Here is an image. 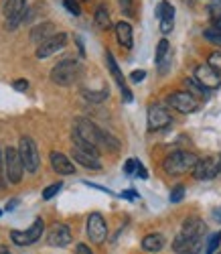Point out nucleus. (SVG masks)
Segmentation results:
<instances>
[{"instance_id": "obj_1", "label": "nucleus", "mask_w": 221, "mask_h": 254, "mask_svg": "<svg viewBox=\"0 0 221 254\" xmlns=\"http://www.w3.org/2000/svg\"><path fill=\"white\" fill-rule=\"evenodd\" d=\"M197 155L191 151H174L168 157H165L163 161V169L168 175H183V173H191L193 167L197 163Z\"/></svg>"}, {"instance_id": "obj_2", "label": "nucleus", "mask_w": 221, "mask_h": 254, "mask_svg": "<svg viewBox=\"0 0 221 254\" xmlns=\"http://www.w3.org/2000/svg\"><path fill=\"white\" fill-rule=\"evenodd\" d=\"M81 73V63L73 57L61 59L57 65L51 69V81L57 86H71Z\"/></svg>"}, {"instance_id": "obj_3", "label": "nucleus", "mask_w": 221, "mask_h": 254, "mask_svg": "<svg viewBox=\"0 0 221 254\" xmlns=\"http://www.w3.org/2000/svg\"><path fill=\"white\" fill-rule=\"evenodd\" d=\"M18 157L23 161V167L27 173H37L41 167V157H39V149L37 142L31 136H23L18 140Z\"/></svg>"}, {"instance_id": "obj_4", "label": "nucleus", "mask_w": 221, "mask_h": 254, "mask_svg": "<svg viewBox=\"0 0 221 254\" xmlns=\"http://www.w3.org/2000/svg\"><path fill=\"white\" fill-rule=\"evenodd\" d=\"M27 0H2V14L6 18V31H14L27 18Z\"/></svg>"}, {"instance_id": "obj_5", "label": "nucleus", "mask_w": 221, "mask_h": 254, "mask_svg": "<svg viewBox=\"0 0 221 254\" xmlns=\"http://www.w3.org/2000/svg\"><path fill=\"white\" fill-rule=\"evenodd\" d=\"M73 134H77L81 140L90 142L92 146H96V149H100V146H104V130L98 128V126L87 120V118H77L75 124H73Z\"/></svg>"}, {"instance_id": "obj_6", "label": "nucleus", "mask_w": 221, "mask_h": 254, "mask_svg": "<svg viewBox=\"0 0 221 254\" xmlns=\"http://www.w3.org/2000/svg\"><path fill=\"white\" fill-rule=\"evenodd\" d=\"M4 175H6V181H10L12 185H18L23 181L25 167L14 146H6L4 149Z\"/></svg>"}, {"instance_id": "obj_7", "label": "nucleus", "mask_w": 221, "mask_h": 254, "mask_svg": "<svg viewBox=\"0 0 221 254\" xmlns=\"http://www.w3.org/2000/svg\"><path fill=\"white\" fill-rule=\"evenodd\" d=\"M43 230H45V222H43V218H37L29 230H12L10 238L16 246H31L43 236Z\"/></svg>"}, {"instance_id": "obj_8", "label": "nucleus", "mask_w": 221, "mask_h": 254, "mask_svg": "<svg viewBox=\"0 0 221 254\" xmlns=\"http://www.w3.org/2000/svg\"><path fill=\"white\" fill-rule=\"evenodd\" d=\"M166 102H168L170 108L179 110L183 114H193L199 110V100L191 92H172Z\"/></svg>"}, {"instance_id": "obj_9", "label": "nucleus", "mask_w": 221, "mask_h": 254, "mask_svg": "<svg viewBox=\"0 0 221 254\" xmlns=\"http://www.w3.org/2000/svg\"><path fill=\"white\" fill-rule=\"evenodd\" d=\"M217 169H219V157H203L197 159L191 173L197 181H211L217 177Z\"/></svg>"}, {"instance_id": "obj_10", "label": "nucleus", "mask_w": 221, "mask_h": 254, "mask_svg": "<svg viewBox=\"0 0 221 254\" xmlns=\"http://www.w3.org/2000/svg\"><path fill=\"white\" fill-rule=\"evenodd\" d=\"M67 41H69L67 33H55L53 37H49V39L45 41V43H41V45L37 47V59H47V57L59 53L61 49H65Z\"/></svg>"}, {"instance_id": "obj_11", "label": "nucleus", "mask_w": 221, "mask_h": 254, "mask_svg": "<svg viewBox=\"0 0 221 254\" xmlns=\"http://www.w3.org/2000/svg\"><path fill=\"white\" fill-rule=\"evenodd\" d=\"M87 236L94 244H102L108 238V224L104 220L102 214L94 211V214L87 216Z\"/></svg>"}, {"instance_id": "obj_12", "label": "nucleus", "mask_w": 221, "mask_h": 254, "mask_svg": "<svg viewBox=\"0 0 221 254\" xmlns=\"http://www.w3.org/2000/svg\"><path fill=\"white\" fill-rule=\"evenodd\" d=\"M203 248V236H185L176 234L172 240V250L176 254H199Z\"/></svg>"}, {"instance_id": "obj_13", "label": "nucleus", "mask_w": 221, "mask_h": 254, "mask_svg": "<svg viewBox=\"0 0 221 254\" xmlns=\"http://www.w3.org/2000/svg\"><path fill=\"white\" fill-rule=\"evenodd\" d=\"M195 79L201 90H217L221 86V75L209 65H199L195 69Z\"/></svg>"}, {"instance_id": "obj_14", "label": "nucleus", "mask_w": 221, "mask_h": 254, "mask_svg": "<svg viewBox=\"0 0 221 254\" xmlns=\"http://www.w3.org/2000/svg\"><path fill=\"white\" fill-rule=\"evenodd\" d=\"M71 238H73L71 228L67 224H61V222L53 224L47 232V242H49V246H55V248H63V246L71 244Z\"/></svg>"}, {"instance_id": "obj_15", "label": "nucleus", "mask_w": 221, "mask_h": 254, "mask_svg": "<svg viewBox=\"0 0 221 254\" xmlns=\"http://www.w3.org/2000/svg\"><path fill=\"white\" fill-rule=\"evenodd\" d=\"M168 124H172L168 110L161 104H152L148 108V128L150 130H163Z\"/></svg>"}, {"instance_id": "obj_16", "label": "nucleus", "mask_w": 221, "mask_h": 254, "mask_svg": "<svg viewBox=\"0 0 221 254\" xmlns=\"http://www.w3.org/2000/svg\"><path fill=\"white\" fill-rule=\"evenodd\" d=\"M106 61H108L110 73H112V77L116 79L118 88H120V92H122V98H124V102H132V92H130V88L126 86V79H124V75H122V71H120V67H118V63H116L114 55L110 53V51H106Z\"/></svg>"}, {"instance_id": "obj_17", "label": "nucleus", "mask_w": 221, "mask_h": 254, "mask_svg": "<svg viewBox=\"0 0 221 254\" xmlns=\"http://www.w3.org/2000/svg\"><path fill=\"white\" fill-rule=\"evenodd\" d=\"M157 16L161 20V33L168 35L172 31V25H174V6L168 2V0H163L157 8Z\"/></svg>"}, {"instance_id": "obj_18", "label": "nucleus", "mask_w": 221, "mask_h": 254, "mask_svg": "<svg viewBox=\"0 0 221 254\" xmlns=\"http://www.w3.org/2000/svg\"><path fill=\"white\" fill-rule=\"evenodd\" d=\"M49 159H51V167H53L55 173H59V175H73L75 173V165L67 155L53 151L49 155Z\"/></svg>"}, {"instance_id": "obj_19", "label": "nucleus", "mask_w": 221, "mask_h": 254, "mask_svg": "<svg viewBox=\"0 0 221 254\" xmlns=\"http://www.w3.org/2000/svg\"><path fill=\"white\" fill-rule=\"evenodd\" d=\"M53 35H55V25L53 23H41V25H35L31 29L29 39H31V43L41 45V43H45V41L49 37H53Z\"/></svg>"}, {"instance_id": "obj_20", "label": "nucleus", "mask_w": 221, "mask_h": 254, "mask_svg": "<svg viewBox=\"0 0 221 254\" xmlns=\"http://www.w3.org/2000/svg\"><path fill=\"white\" fill-rule=\"evenodd\" d=\"M114 29H116L118 43H120L124 49H132V45H134V33H132V25L126 23V20H120V23H118Z\"/></svg>"}, {"instance_id": "obj_21", "label": "nucleus", "mask_w": 221, "mask_h": 254, "mask_svg": "<svg viewBox=\"0 0 221 254\" xmlns=\"http://www.w3.org/2000/svg\"><path fill=\"white\" fill-rule=\"evenodd\" d=\"M71 157H73V161L75 163H79L81 167H85V169H102V163H100V159L98 157H94V155H87V153H83V151H79V149H71Z\"/></svg>"}, {"instance_id": "obj_22", "label": "nucleus", "mask_w": 221, "mask_h": 254, "mask_svg": "<svg viewBox=\"0 0 221 254\" xmlns=\"http://www.w3.org/2000/svg\"><path fill=\"white\" fill-rule=\"evenodd\" d=\"M165 244H166V240H165L163 234H159V232H154V234H146L142 238V248L146 252H161L165 248Z\"/></svg>"}, {"instance_id": "obj_23", "label": "nucleus", "mask_w": 221, "mask_h": 254, "mask_svg": "<svg viewBox=\"0 0 221 254\" xmlns=\"http://www.w3.org/2000/svg\"><path fill=\"white\" fill-rule=\"evenodd\" d=\"M185 236H203L205 234V224L199 218H187L183 224V232Z\"/></svg>"}, {"instance_id": "obj_24", "label": "nucleus", "mask_w": 221, "mask_h": 254, "mask_svg": "<svg viewBox=\"0 0 221 254\" xmlns=\"http://www.w3.org/2000/svg\"><path fill=\"white\" fill-rule=\"evenodd\" d=\"M94 20H96V25H98L102 31H106V29L112 27V20H110V12H108V8H106L104 4H102V6H98Z\"/></svg>"}, {"instance_id": "obj_25", "label": "nucleus", "mask_w": 221, "mask_h": 254, "mask_svg": "<svg viewBox=\"0 0 221 254\" xmlns=\"http://www.w3.org/2000/svg\"><path fill=\"white\" fill-rule=\"evenodd\" d=\"M166 59H170V47H168V41L166 39H161L159 41V47H157V55H154V61H157L159 65H163Z\"/></svg>"}, {"instance_id": "obj_26", "label": "nucleus", "mask_w": 221, "mask_h": 254, "mask_svg": "<svg viewBox=\"0 0 221 254\" xmlns=\"http://www.w3.org/2000/svg\"><path fill=\"white\" fill-rule=\"evenodd\" d=\"M81 94H83L85 100H90V102H94V104H100V102H104V100L110 96L108 88H104V90H83Z\"/></svg>"}, {"instance_id": "obj_27", "label": "nucleus", "mask_w": 221, "mask_h": 254, "mask_svg": "<svg viewBox=\"0 0 221 254\" xmlns=\"http://www.w3.org/2000/svg\"><path fill=\"white\" fill-rule=\"evenodd\" d=\"M207 10H209V18L213 20V23H217V20L221 18V0H211Z\"/></svg>"}, {"instance_id": "obj_28", "label": "nucleus", "mask_w": 221, "mask_h": 254, "mask_svg": "<svg viewBox=\"0 0 221 254\" xmlns=\"http://www.w3.org/2000/svg\"><path fill=\"white\" fill-rule=\"evenodd\" d=\"M183 197H185V185H174L168 195L170 203H179V201H183Z\"/></svg>"}, {"instance_id": "obj_29", "label": "nucleus", "mask_w": 221, "mask_h": 254, "mask_svg": "<svg viewBox=\"0 0 221 254\" xmlns=\"http://www.w3.org/2000/svg\"><path fill=\"white\" fill-rule=\"evenodd\" d=\"M120 8L126 16H136V0H120Z\"/></svg>"}, {"instance_id": "obj_30", "label": "nucleus", "mask_w": 221, "mask_h": 254, "mask_svg": "<svg viewBox=\"0 0 221 254\" xmlns=\"http://www.w3.org/2000/svg\"><path fill=\"white\" fill-rule=\"evenodd\" d=\"M219 244H221V232H217V234H213V236L209 238V242H207V246H205V252H207V254H215V252L219 250Z\"/></svg>"}, {"instance_id": "obj_31", "label": "nucleus", "mask_w": 221, "mask_h": 254, "mask_svg": "<svg viewBox=\"0 0 221 254\" xmlns=\"http://www.w3.org/2000/svg\"><path fill=\"white\" fill-rule=\"evenodd\" d=\"M203 37L209 41V43H215V45H219V47H221V33H219L217 29H213V27H211V29H207V31L203 33Z\"/></svg>"}, {"instance_id": "obj_32", "label": "nucleus", "mask_w": 221, "mask_h": 254, "mask_svg": "<svg viewBox=\"0 0 221 254\" xmlns=\"http://www.w3.org/2000/svg\"><path fill=\"white\" fill-rule=\"evenodd\" d=\"M209 67H213L217 73H221V51H213L209 55V63H207Z\"/></svg>"}, {"instance_id": "obj_33", "label": "nucleus", "mask_w": 221, "mask_h": 254, "mask_svg": "<svg viewBox=\"0 0 221 254\" xmlns=\"http://www.w3.org/2000/svg\"><path fill=\"white\" fill-rule=\"evenodd\" d=\"M63 6L67 8L73 16H79V14H81V6H79L77 0H63Z\"/></svg>"}, {"instance_id": "obj_34", "label": "nucleus", "mask_w": 221, "mask_h": 254, "mask_svg": "<svg viewBox=\"0 0 221 254\" xmlns=\"http://www.w3.org/2000/svg\"><path fill=\"white\" fill-rule=\"evenodd\" d=\"M63 187V183L59 181V183H53V185H49L45 191H43V199H51V197H55L57 193H59V189Z\"/></svg>"}, {"instance_id": "obj_35", "label": "nucleus", "mask_w": 221, "mask_h": 254, "mask_svg": "<svg viewBox=\"0 0 221 254\" xmlns=\"http://www.w3.org/2000/svg\"><path fill=\"white\" fill-rule=\"evenodd\" d=\"M136 165H138V161H136V159H128V161L124 163V173H126V175L136 173Z\"/></svg>"}, {"instance_id": "obj_36", "label": "nucleus", "mask_w": 221, "mask_h": 254, "mask_svg": "<svg viewBox=\"0 0 221 254\" xmlns=\"http://www.w3.org/2000/svg\"><path fill=\"white\" fill-rule=\"evenodd\" d=\"M6 187V175H4V157L0 153V189Z\"/></svg>"}, {"instance_id": "obj_37", "label": "nucleus", "mask_w": 221, "mask_h": 254, "mask_svg": "<svg viewBox=\"0 0 221 254\" xmlns=\"http://www.w3.org/2000/svg\"><path fill=\"white\" fill-rule=\"evenodd\" d=\"M12 88L16 92H27L29 90V81L27 79H16V81H12Z\"/></svg>"}, {"instance_id": "obj_38", "label": "nucleus", "mask_w": 221, "mask_h": 254, "mask_svg": "<svg viewBox=\"0 0 221 254\" xmlns=\"http://www.w3.org/2000/svg\"><path fill=\"white\" fill-rule=\"evenodd\" d=\"M144 77H146V71H144V69H136V71H132V73H130V79L134 81V83H140Z\"/></svg>"}, {"instance_id": "obj_39", "label": "nucleus", "mask_w": 221, "mask_h": 254, "mask_svg": "<svg viewBox=\"0 0 221 254\" xmlns=\"http://www.w3.org/2000/svg\"><path fill=\"white\" fill-rule=\"evenodd\" d=\"M75 254H94V250L87 244H77L75 246Z\"/></svg>"}, {"instance_id": "obj_40", "label": "nucleus", "mask_w": 221, "mask_h": 254, "mask_svg": "<svg viewBox=\"0 0 221 254\" xmlns=\"http://www.w3.org/2000/svg\"><path fill=\"white\" fill-rule=\"evenodd\" d=\"M136 173H138V177L140 179H148V173H146V169L142 167V163L138 161V165H136Z\"/></svg>"}, {"instance_id": "obj_41", "label": "nucleus", "mask_w": 221, "mask_h": 254, "mask_svg": "<svg viewBox=\"0 0 221 254\" xmlns=\"http://www.w3.org/2000/svg\"><path fill=\"white\" fill-rule=\"evenodd\" d=\"M16 205H18V199H10V201L6 203V211H12Z\"/></svg>"}, {"instance_id": "obj_42", "label": "nucleus", "mask_w": 221, "mask_h": 254, "mask_svg": "<svg viewBox=\"0 0 221 254\" xmlns=\"http://www.w3.org/2000/svg\"><path fill=\"white\" fill-rule=\"evenodd\" d=\"M0 254H12V252H10V248H8V246L0 244Z\"/></svg>"}, {"instance_id": "obj_43", "label": "nucleus", "mask_w": 221, "mask_h": 254, "mask_svg": "<svg viewBox=\"0 0 221 254\" xmlns=\"http://www.w3.org/2000/svg\"><path fill=\"white\" fill-rule=\"evenodd\" d=\"M122 195H124V197H128V199H136V197H138L134 191H126V193H122Z\"/></svg>"}, {"instance_id": "obj_44", "label": "nucleus", "mask_w": 221, "mask_h": 254, "mask_svg": "<svg viewBox=\"0 0 221 254\" xmlns=\"http://www.w3.org/2000/svg\"><path fill=\"white\" fill-rule=\"evenodd\" d=\"M213 29H217V31H219V33H221V18H219V20H217V23H213Z\"/></svg>"}, {"instance_id": "obj_45", "label": "nucleus", "mask_w": 221, "mask_h": 254, "mask_svg": "<svg viewBox=\"0 0 221 254\" xmlns=\"http://www.w3.org/2000/svg\"><path fill=\"white\" fill-rule=\"evenodd\" d=\"M213 216L219 218V222H221V209H215V211H213Z\"/></svg>"}, {"instance_id": "obj_46", "label": "nucleus", "mask_w": 221, "mask_h": 254, "mask_svg": "<svg viewBox=\"0 0 221 254\" xmlns=\"http://www.w3.org/2000/svg\"><path fill=\"white\" fill-rule=\"evenodd\" d=\"M217 175L221 177V157H219V169H217Z\"/></svg>"}, {"instance_id": "obj_47", "label": "nucleus", "mask_w": 221, "mask_h": 254, "mask_svg": "<svg viewBox=\"0 0 221 254\" xmlns=\"http://www.w3.org/2000/svg\"><path fill=\"white\" fill-rule=\"evenodd\" d=\"M0 216H2V209H0Z\"/></svg>"}, {"instance_id": "obj_48", "label": "nucleus", "mask_w": 221, "mask_h": 254, "mask_svg": "<svg viewBox=\"0 0 221 254\" xmlns=\"http://www.w3.org/2000/svg\"><path fill=\"white\" fill-rule=\"evenodd\" d=\"M215 254H221V252H215Z\"/></svg>"}, {"instance_id": "obj_49", "label": "nucleus", "mask_w": 221, "mask_h": 254, "mask_svg": "<svg viewBox=\"0 0 221 254\" xmlns=\"http://www.w3.org/2000/svg\"><path fill=\"white\" fill-rule=\"evenodd\" d=\"M77 2H79V0H77Z\"/></svg>"}]
</instances>
